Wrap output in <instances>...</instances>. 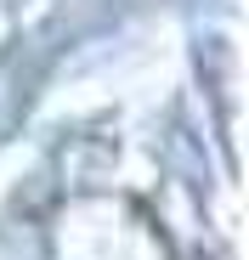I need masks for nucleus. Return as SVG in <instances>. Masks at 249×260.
I'll use <instances>...</instances> for the list:
<instances>
[]
</instances>
